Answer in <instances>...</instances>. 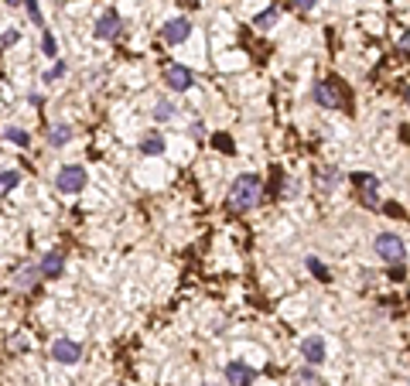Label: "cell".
I'll return each instance as SVG.
<instances>
[{
  "instance_id": "obj_14",
  "label": "cell",
  "mask_w": 410,
  "mask_h": 386,
  "mask_svg": "<svg viewBox=\"0 0 410 386\" xmlns=\"http://www.w3.org/2000/svg\"><path fill=\"white\" fill-rule=\"evenodd\" d=\"M140 151H144V154H154V158L164 154V137H161V133H147V137L140 140Z\"/></svg>"
},
{
  "instance_id": "obj_23",
  "label": "cell",
  "mask_w": 410,
  "mask_h": 386,
  "mask_svg": "<svg viewBox=\"0 0 410 386\" xmlns=\"http://www.w3.org/2000/svg\"><path fill=\"white\" fill-rule=\"evenodd\" d=\"M17 38H21V34H17V31H7V34H3V41H0V45H14Z\"/></svg>"
},
{
  "instance_id": "obj_25",
  "label": "cell",
  "mask_w": 410,
  "mask_h": 386,
  "mask_svg": "<svg viewBox=\"0 0 410 386\" xmlns=\"http://www.w3.org/2000/svg\"><path fill=\"white\" fill-rule=\"evenodd\" d=\"M7 3H17V0H7Z\"/></svg>"
},
{
  "instance_id": "obj_7",
  "label": "cell",
  "mask_w": 410,
  "mask_h": 386,
  "mask_svg": "<svg viewBox=\"0 0 410 386\" xmlns=\"http://www.w3.org/2000/svg\"><path fill=\"white\" fill-rule=\"evenodd\" d=\"M253 376H256V369L247 366V362H229V366H226V380H229V386H250Z\"/></svg>"
},
{
  "instance_id": "obj_16",
  "label": "cell",
  "mask_w": 410,
  "mask_h": 386,
  "mask_svg": "<svg viewBox=\"0 0 410 386\" xmlns=\"http://www.w3.org/2000/svg\"><path fill=\"white\" fill-rule=\"evenodd\" d=\"M17 185H21V175L17 171H0V195L14 192Z\"/></svg>"
},
{
  "instance_id": "obj_8",
  "label": "cell",
  "mask_w": 410,
  "mask_h": 386,
  "mask_svg": "<svg viewBox=\"0 0 410 386\" xmlns=\"http://www.w3.org/2000/svg\"><path fill=\"white\" fill-rule=\"evenodd\" d=\"M164 82H168L171 89L185 93V89L191 86V72L185 68V65H168V68H164Z\"/></svg>"
},
{
  "instance_id": "obj_24",
  "label": "cell",
  "mask_w": 410,
  "mask_h": 386,
  "mask_svg": "<svg viewBox=\"0 0 410 386\" xmlns=\"http://www.w3.org/2000/svg\"><path fill=\"white\" fill-rule=\"evenodd\" d=\"M294 3H298V7H301V10H312V7H315L318 0H294Z\"/></svg>"
},
{
  "instance_id": "obj_19",
  "label": "cell",
  "mask_w": 410,
  "mask_h": 386,
  "mask_svg": "<svg viewBox=\"0 0 410 386\" xmlns=\"http://www.w3.org/2000/svg\"><path fill=\"white\" fill-rule=\"evenodd\" d=\"M274 17H277V10H274V7H270V10H263V14L256 17V28H270V24H274Z\"/></svg>"
},
{
  "instance_id": "obj_13",
  "label": "cell",
  "mask_w": 410,
  "mask_h": 386,
  "mask_svg": "<svg viewBox=\"0 0 410 386\" xmlns=\"http://www.w3.org/2000/svg\"><path fill=\"white\" fill-rule=\"evenodd\" d=\"M41 274H38V267H21L17 274H14V288L17 290H28V288H34V281H38Z\"/></svg>"
},
{
  "instance_id": "obj_21",
  "label": "cell",
  "mask_w": 410,
  "mask_h": 386,
  "mask_svg": "<svg viewBox=\"0 0 410 386\" xmlns=\"http://www.w3.org/2000/svg\"><path fill=\"white\" fill-rule=\"evenodd\" d=\"M308 267H312V274H318V277H321V281H328V270H325V263H321V260H308Z\"/></svg>"
},
{
  "instance_id": "obj_12",
  "label": "cell",
  "mask_w": 410,
  "mask_h": 386,
  "mask_svg": "<svg viewBox=\"0 0 410 386\" xmlns=\"http://www.w3.org/2000/svg\"><path fill=\"white\" fill-rule=\"evenodd\" d=\"M352 181L363 188V202H366V205H379V198H376V178H373V175H352Z\"/></svg>"
},
{
  "instance_id": "obj_6",
  "label": "cell",
  "mask_w": 410,
  "mask_h": 386,
  "mask_svg": "<svg viewBox=\"0 0 410 386\" xmlns=\"http://www.w3.org/2000/svg\"><path fill=\"white\" fill-rule=\"evenodd\" d=\"M189 34H191V21H189V17H175V21H168V24L161 28V38H164L168 45H182Z\"/></svg>"
},
{
  "instance_id": "obj_4",
  "label": "cell",
  "mask_w": 410,
  "mask_h": 386,
  "mask_svg": "<svg viewBox=\"0 0 410 386\" xmlns=\"http://www.w3.org/2000/svg\"><path fill=\"white\" fill-rule=\"evenodd\" d=\"M315 103L318 106H342V86L339 79H325L315 86Z\"/></svg>"
},
{
  "instance_id": "obj_15",
  "label": "cell",
  "mask_w": 410,
  "mask_h": 386,
  "mask_svg": "<svg viewBox=\"0 0 410 386\" xmlns=\"http://www.w3.org/2000/svg\"><path fill=\"white\" fill-rule=\"evenodd\" d=\"M68 137H72V127H68V124H55V127L48 130V144H52V147L68 144Z\"/></svg>"
},
{
  "instance_id": "obj_20",
  "label": "cell",
  "mask_w": 410,
  "mask_h": 386,
  "mask_svg": "<svg viewBox=\"0 0 410 386\" xmlns=\"http://www.w3.org/2000/svg\"><path fill=\"white\" fill-rule=\"evenodd\" d=\"M24 7H28V17H31L34 24H41V10H38V0H21Z\"/></svg>"
},
{
  "instance_id": "obj_26",
  "label": "cell",
  "mask_w": 410,
  "mask_h": 386,
  "mask_svg": "<svg viewBox=\"0 0 410 386\" xmlns=\"http://www.w3.org/2000/svg\"><path fill=\"white\" fill-rule=\"evenodd\" d=\"M205 386H212V383H205Z\"/></svg>"
},
{
  "instance_id": "obj_10",
  "label": "cell",
  "mask_w": 410,
  "mask_h": 386,
  "mask_svg": "<svg viewBox=\"0 0 410 386\" xmlns=\"http://www.w3.org/2000/svg\"><path fill=\"white\" fill-rule=\"evenodd\" d=\"M301 355H305L312 366L325 362V339H321V335H308V339L301 342Z\"/></svg>"
},
{
  "instance_id": "obj_2",
  "label": "cell",
  "mask_w": 410,
  "mask_h": 386,
  "mask_svg": "<svg viewBox=\"0 0 410 386\" xmlns=\"http://www.w3.org/2000/svg\"><path fill=\"white\" fill-rule=\"evenodd\" d=\"M376 253H379V260H386V263H404V257H407L404 239H400L397 232H383V236H376Z\"/></svg>"
},
{
  "instance_id": "obj_9",
  "label": "cell",
  "mask_w": 410,
  "mask_h": 386,
  "mask_svg": "<svg viewBox=\"0 0 410 386\" xmlns=\"http://www.w3.org/2000/svg\"><path fill=\"white\" fill-rule=\"evenodd\" d=\"M62 270H65V260L59 250H48V253L41 257V263H38V274H41V277H62Z\"/></svg>"
},
{
  "instance_id": "obj_22",
  "label": "cell",
  "mask_w": 410,
  "mask_h": 386,
  "mask_svg": "<svg viewBox=\"0 0 410 386\" xmlns=\"http://www.w3.org/2000/svg\"><path fill=\"white\" fill-rule=\"evenodd\" d=\"M45 52H48V55H55V41H52V34L45 31Z\"/></svg>"
},
{
  "instance_id": "obj_18",
  "label": "cell",
  "mask_w": 410,
  "mask_h": 386,
  "mask_svg": "<svg viewBox=\"0 0 410 386\" xmlns=\"http://www.w3.org/2000/svg\"><path fill=\"white\" fill-rule=\"evenodd\" d=\"M171 113H175V110H171L168 99H161L158 106H154V117H158V120H171Z\"/></svg>"
},
{
  "instance_id": "obj_17",
  "label": "cell",
  "mask_w": 410,
  "mask_h": 386,
  "mask_svg": "<svg viewBox=\"0 0 410 386\" xmlns=\"http://www.w3.org/2000/svg\"><path fill=\"white\" fill-rule=\"evenodd\" d=\"M3 137H7L14 147H28V144H31V140H28V133H24L21 127H7V133H3Z\"/></svg>"
},
{
  "instance_id": "obj_11",
  "label": "cell",
  "mask_w": 410,
  "mask_h": 386,
  "mask_svg": "<svg viewBox=\"0 0 410 386\" xmlns=\"http://www.w3.org/2000/svg\"><path fill=\"white\" fill-rule=\"evenodd\" d=\"M117 31H120V14H117V10H103V17L96 21V38L110 41Z\"/></svg>"
},
{
  "instance_id": "obj_5",
  "label": "cell",
  "mask_w": 410,
  "mask_h": 386,
  "mask_svg": "<svg viewBox=\"0 0 410 386\" xmlns=\"http://www.w3.org/2000/svg\"><path fill=\"white\" fill-rule=\"evenodd\" d=\"M52 359H55V362H65V366H72V362H79V359H82V346H79V342H72V339H59V342L52 346Z\"/></svg>"
},
{
  "instance_id": "obj_1",
  "label": "cell",
  "mask_w": 410,
  "mask_h": 386,
  "mask_svg": "<svg viewBox=\"0 0 410 386\" xmlns=\"http://www.w3.org/2000/svg\"><path fill=\"white\" fill-rule=\"evenodd\" d=\"M260 202V178L256 175H240L229 188V209L233 212H250Z\"/></svg>"
},
{
  "instance_id": "obj_3",
  "label": "cell",
  "mask_w": 410,
  "mask_h": 386,
  "mask_svg": "<svg viewBox=\"0 0 410 386\" xmlns=\"http://www.w3.org/2000/svg\"><path fill=\"white\" fill-rule=\"evenodd\" d=\"M55 185H59V192H65V195L82 192V188H86V168L65 164L62 171H59V178H55Z\"/></svg>"
}]
</instances>
